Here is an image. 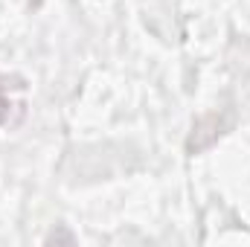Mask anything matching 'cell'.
<instances>
[{"label": "cell", "mask_w": 250, "mask_h": 247, "mask_svg": "<svg viewBox=\"0 0 250 247\" xmlns=\"http://www.w3.org/2000/svg\"><path fill=\"white\" fill-rule=\"evenodd\" d=\"M12 108H15V105H12L9 99H3V96H0V125L9 123V111H12Z\"/></svg>", "instance_id": "obj_1"}]
</instances>
